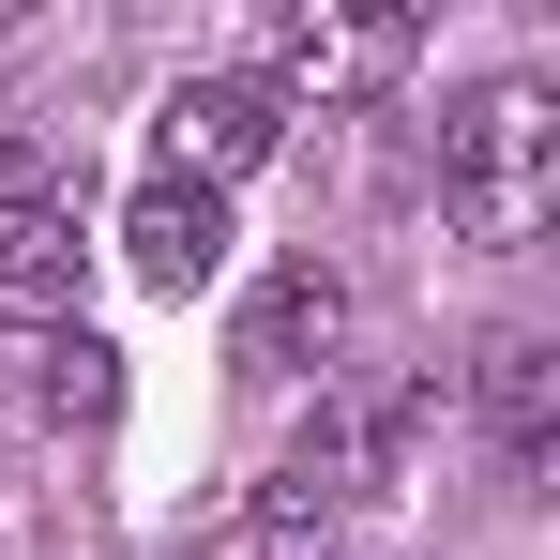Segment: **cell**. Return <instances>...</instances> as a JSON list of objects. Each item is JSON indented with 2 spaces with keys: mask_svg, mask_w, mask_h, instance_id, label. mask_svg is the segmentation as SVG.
<instances>
[{
  "mask_svg": "<svg viewBox=\"0 0 560 560\" xmlns=\"http://www.w3.org/2000/svg\"><path fill=\"white\" fill-rule=\"evenodd\" d=\"M15 364H31V409H46V424H106V409H121V349H106V334H46V349H15Z\"/></svg>",
  "mask_w": 560,
  "mask_h": 560,
  "instance_id": "obj_9",
  "label": "cell"
},
{
  "mask_svg": "<svg viewBox=\"0 0 560 560\" xmlns=\"http://www.w3.org/2000/svg\"><path fill=\"white\" fill-rule=\"evenodd\" d=\"M0 212H61V152L0 121Z\"/></svg>",
  "mask_w": 560,
  "mask_h": 560,
  "instance_id": "obj_10",
  "label": "cell"
},
{
  "mask_svg": "<svg viewBox=\"0 0 560 560\" xmlns=\"http://www.w3.org/2000/svg\"><path fill=\"white\" fill-rule=\"evenodd\" d=\"M349 500H364V455H349V409H318V424H303V440L273 455V485L243 500V530H258L273 560H318L334 530H349Z\"/></svg>",
  "mask_w": 560,
  "mask_h": 560,
  "instance_id": "obj_3",
  "label": "cell"
},
{
  "mask_svg": "<svg viewBox=\"0 0 560 560\" xmlns=\"http://www.w3.org/2000/svg\"><path fill=\"white\" fill-rule=\"evenodd\" d=\"M77 273H92L77 212H0V303L15 318H77Z\"/></svg>",
  "mask_w": 560,
  "mask_h": 560,
  "instance_id": "obj_8",
  "label": "cell"
},
{
  "mask_svg": "<svg viewBox=\"0 0 560 560\" xmlns=\"http://www.w3.org/2000/svg\"><path fill=\"white\" fill-rule=\"evenodd\" d=\"M273 152H288V106L258 92V77H183V92H167V183L228 197L243 167H273Z\"/></svg>",
  "mask_w": 560,
  "mask_h": 560,
  "instance_id": "obj_4",
  "label": "cell"
},
{
  "mask_svg": "<svg viewBox=\"0 0 560 560\" xmlns=\"http://www.w3.org/2000/svg\"><path fill=\"white\" fill-rule=\"evenodd\" d=\"M440 212H455V243L485 258H530L560 212V92L546 77H485L455 106V137H440Z\"/></svg>",
  "mask_w": 560,
  "mask_h": 560,
  "instance_id": "obj_1",
  "label": "cell"
},
{
  "mask_svg": "<svg viewBox=\"0 0 560 560\" xmlns=\"http://www.w3.org/2000/svg\"><path fill=\"white\" fill-rule=\"evenodd\" d=\"M469 394H485V440H500V469H546V455H560V334H485Z\"/></svg>",
  "mask_w": 560,
  "mask_h": 560,
  "instance_id": "obj_6",
  "label": "cell"
},
{
  "mask_svg": "<svg viewBox=\"0 0 560 560\" xmlns=\"http://www.w3.org/2000/svg\"><path fill=\"white\" fill-rule=\"evenodd\" d=\"M121 258L167 288V303H197V288L228 273V197H197V183H152L137 212H121Z\"/></svg>",
  "mask_w": 560,
  "mask_h": 560,
  "instance_id": "obj_7",
  "label": "cell"
},
{
  "mask_svg": "<svg viewBox=\"0 0 560 560\" xmlns=\"http://www.w3.org/2000/svg\"><path fill=\"white\" fill-rule=\"evenodd\" d=\"M349 349V273L334 258H273V273L243 288V364L258 378H303V364H334Z\"/></svg>",
  "mask_w": 560,
  "mask_h": 560,
  "instance_id": "obj_5",
  "label": "cell"
},
{
  "mask_svg": "<svg viewBox=\"0 0 560 560\" xmlns=\"http://www.w3.org/2000/svg\"><path fill=\"white\" fill-rule=\"evenodd\" d=\"M409 46H424V31H409V15H303V0H288V15H258V92H378V77H409Z\"/></svg>",
  "mask_w": 560,
  "mask_h": 560,
  "instance_id": "obj_2",
  "label": "cell"
}]
</instances>
